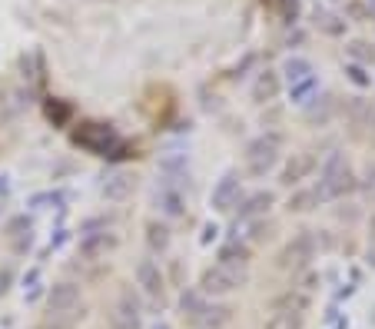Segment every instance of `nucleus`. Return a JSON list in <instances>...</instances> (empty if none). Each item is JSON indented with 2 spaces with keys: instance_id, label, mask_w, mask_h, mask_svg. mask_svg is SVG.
<instances>
[{
  "instance_id": "f03ea898",
  "label": "nucleus",
  "mask_w": 375,
  "mask_h": 329,
  "mask_svg": "<svg viewBox=\"0 0 375 329\" xmlns=\"http://www.w3.org/2000/svg\"><path fill=\"white\" fill-rule=\"evenodd\" d=\"M319 190L326 200H339V196H349L359 190V180L352 173V166H349L346 153H329V160L322 163V173H319Z\"/></svg>"
},
{
  "instance_id": "f704fd0d",
  "label": "nucleus",
  "mask_w": 375,
  "mask_h": 329,
  "mask_svg": "<svg viewBox=\"0 0 375 329\" xmlns=\"http://www.w3.org/2000/svg\"><path fill=\"white\" fill-rule=\"evenodd\" d=\"M63 240H67V230H57V236L50 240V250H60V246H63Z\"/></svg>"
},
{
  "instance_id": "0eeeda50",
  "label": "nucleus",
  "mask_w": 375,
  "mask_h": 329,
  "mask_svg": "<svg viewBox=\"0 0 375 329\" xmlns=\"http://www.w3.org/2000/svg\"><path fill=\"white\" fill-rule=\"evenodd\" d=\"M156 206L166 216H183L186 213V196H183V180L180 176H163V183L156 190Z\"/></svg>"
},
{
  "instance_id": "2eb2a0df",
  "label": "nucleus",
  "mask_w": 375,
  "mask_h": 329,
  "mask_svg": "<svg viewBox=\"0 0 375 329\" xmlns=\"http://www.w3.org/2000/svg\"><path fill=\"white\" fill-rule=\"evenodd\" d=\"M282 90V80H279V70H262L256 83H252V100L256 103H269V100L279 97Z\"/></svg>"
},
{
  "instance_id": "7c9ffc66",
  "label": "nucleus",
  "mask_w": 375,
  "mask_h": 329,
  "mask_svg": "<svg viewBox=\"0 0 375 329\" xmlns=\"http://www.w3.org/2000/svg\"><path fill=\"white\" fill-rule=\"evenodd\" d=\"M279 10H282V20H286V24H292V20L299 17V0H282Z\"/></svg>"
},
{
  "instance_id": "a211bd4d",
  "label": "nucleus",
  "mask_w": 375,
  "mask_h": 329,
  "mask_svg": "<svg viewBox=\"0 0 375 329\" xmlns=\"http://www.w3.org/2000/svg\"><path fill=\"white\" fill-rule=\"evenodd\" d=\"M250 260H252L250 243L232 240V243H226V246L220 250V263H222V266H236V270H250Z\"/></svg>"
},
{
  "instance_id": "5701e85b",
  "label": "nucleus",
  "mask_w": 375,
  "mask_h": 329,
  "mask_svg": "<svg viewBox=\"0 0 375 329\" xmlns=\"http://www.w3.org/2000/svg\"><path fill=\"white\" fill-rule=\"evenodd\" d=\"M262 329H302V316L299 313H286V310H272V316L266 320Z\"/></svg>"
},
{
  "instance_id": "ddd939ff",
  "label": "nucleus",
  "mask_w": 375,
  "mask_h": 329,
  "mask_svg": "<svg viewBox=\"0 0 375 329\" xmlns=\"http://www.w3.org/2000/svg\"><path fill=\"white\" fill-rule=\"evenodd\" d=\"M136 283L143 286L146 296H163V273L156 260H140L136 263Z\"/></svg>"
},
{
  "instance_id": "39448f33",
  "label": "nucleus",
  "mask_w": 375,
  "mask_h": 329,
  "mask_svg": "<svg viewBox=\"0 0 375 329\" xmlns=\"http://www.w3.org/2000/svg\"><path fill=\"white\" fill-rule=\"evenodd\" d=\"M312 256H316V236H312V230H299L296 236L279 250V266L282 270L299 273L302 266H309Z\"/></svg>"
},
{
  "instance_id": "9b49d317",
  "label": "nucleus",
  "mask_w": 375,
  "mask_h": 329,
  "mask_svg": "<svg viewBox=\"0 0 375 329\" xmlns=\"http://www.w3.org/2000/svg\"><path fill=\"white\" fill-rule=\"evenodd\" d=\"M47 306L53 316L73 313L80 306V286L77 283H53V290H50V296H47Z\"/></svg>"
},
{
  "instance_id": "6ab92c4d",
  "label": "nucleus",
  "mask_w": 375,
  "mask_h": 329,
  "mask_svg": "<svg viewBox=\"0 0 375 329\" xmlns=\"http://www.w3.org/2000/svg\"><path fill=\"white\" fill-rule=\"evenodd\" d=\"M309 293L306 290H296V286H292V290H286L279 296V300L272 303V306H276V310H286V313H299V316H306L309 313Z\"/></svg>"
},
{
  "instance_id": "2f4dec72",
  "label": "nucleus",
  "mask_w": 375,
  "mask_h": 329,
  "mask_svg": "<svg viewBox=\"0 0 375 329\" xmlns=\"http://www.w3.org/2000/svg\"><path fill=\"white\" fill-rule=\"evenodd\" d=\"M10 246H14V253H27L30 246H34V233H24L17 240H10Z\"/></svg>"
},
{
  "instance_id": "c9c22d12",
  "label": "nucleus",
  "mask_w": 375,
  "mask_h": 329,
  "mask_svg": "<svg viewBox=\"0 0 375 329\" xmlns=\"http://www.w3.org/2000/svg\"><path fill=\"white\" fill-rule=\"evenodd\" d=\"M37 329H73V326H70V323L53 320V323H43V326H37Z\"/></svg>"
},
{
  "instance_id": "4468645a",
  "label": "nucleus",
  "mask_w": 375,
  "mask_h": 329,
  "mask_svg": "<svg viewBox=\"0 0 375 329\" xmlns=\"http://www.w3.org/2000/svg\"><path fill=\"white\" fill-rule=\"evenodd\" d=\"M116 246V236L113 233H83V240H80V256L83 260H100L106 253Z\"/></svg>"
},
{
  "instance_id": "e433bc0d",
  "label": "nucleus",
  "mask_w": 375,
  "mask_h": 329,
  "mask_svg": "<svg viewBox=\"0 0 375 329\" xmlns=\"http://www.w3.org/2000/svg\"><path fill=\"white\" fill-rule=\"evenodd\" d=\"M216 233H220V230H216V226H212V223H210V226H206V230H202V243L216 240Z\"/></svg>"
},
{
  "instance_id": "dca6fc26",
  "label": "nucleus",
  "mask_w": 375,
  "mask_h": 329,
  "mask_svg": "<svg viewBox=\"0 0 375 329\" xmlns=\"http://www.w3.org/2000/svg\"><path fill=\"white\" fill-rule=\"evenodd\" d=\"M133 173H126V170H113V173L103 176V196L106 200H126L130 196V190H133Z\"/></svg>"
},
{
  "instance_id": "393cba45",
  "label": "nucleus",
  "mask_w": 375,
  "mask_h": 329,
  "mask_svg": "<svg viewBox=\"0 0 375 329\" xmlns=\"http://www.w3.org/2000/svg\"><path fill=\"white\" fill-rule=\"evenodd\" d=\"M346 50H349V57L356 60L359 67H362V64H372V60H375V47L369 44V40H352Z\"/></svg>"
},
{
  "instance_id": "f3484780",
  "label": "nucleus",
  "mask_w": 375,
  "mask_h": 329,
  "mask_svg": "<svg viewBox=\"0 0 375 329\" xmlns=\"http://www.w3.org/2000/svg\"><path fill=\"white\" fill-rule=\"evenodd\" d=\"M319 203H326V196L319 186H306V190H296V193L289 196L286 210L289 213H309V210H316Z\"/></svg>"
},
{
  "instance_id": "bb28decb",
  "label": "nucleus",
  "mask_w": 375,
  "mask_h": 329,
  "mask_svg": "<svg viewBox=\"0 0 375 329\" xmlns=\"http://www.w3.org/2000/svg\"><path fill=\"white\" fill-rule=\"evenodd\" d=\"M70 113H73V110H70L67 103H63V100H50V103H47V116H50V120H53L57 126L67 123Z\"/></svg>"
},
{
  "instance_id": "c756f323",
  "label": "nucleus",
  "mask_w": 375,
  "mask_h": 329,
  "mask_svg": "<svg viewBox=\"0 0 375 329\" xmlns=\"http://www.w3.org/2000/svg\"><path fill=\"white\" fill-rule=\"evenodd\" d=\"M346 74H349V80H352L356 87H369V83H372V77L366 74V67H359V64H349Z\"/></svg>"
},
{
  "instance_id": "473e14b6",
  "label": "nucleus",
  "mask_w": 375,
  "mask_h": 329,
  "mask_svg": "<svg viewBox=\"0 0 375 329\" xmlns=\"http://www.w3.org/2000/svg\"><path fill=\"white\" fill-rule=\"evenodd\" d=\"M10 283H14V270H10V266H4V270H0V296L10 290Z\"/></svg>"
},
{
  "instance_id": "aec40b11",
  "label": "nucleus",
  "mask_w": 375,
  "mask_h": 329,
  "mask_svg": "<svg viewBox=\"0 0 375 329\" xmlns=\"http://www.w3.org/2000/svg\"><path fill=\"white\" fill-rule=\"evenodd\" d=\"M143 230H146V246H150L153 253H163L166 246H170V226H166V223L150 220Z\"/></svg>"
},
{
  "instance_id": "c85d7f7f",
  "label": "nucleus",
  "mask_w": 375,
  "mask_h": 329,
  "mask_svg": "<svg viewBox=\"0 0 375 329\" xmlns=\"http://www.w3.org/2000/svg\"><path fill=\"white\" fill-rule=\"evenodd\" d=\"M269 236V223L266 220H252L250 223V236H246V243H262Z\"/></svg>"
},
{
  "instance_id": "a878e982",
  "label": "nucleus",
  "mask_w": 375,
  "mask_h": 329,
  "mask_svg": "<svg viewBox=\"0 0 375 329\" xmlns=\"http://www.w3.org/2000/svg\"><path fill=\"white\" fill-rule=\"evenodd\" d=\"M4 233H7V240H17V236H24V233H34V223H30L27 213H17V216H10L7 220Z\"/></svg>"
},
{
  "instance_id": "cd10ccee",
  "label": "nucleus",
  "mask_w": 375,
  "mask_h": 329,
  "mask_svg": "<svg viewBox=\"0 0 375 329\" xmlns=\"http://www.w3.org/2000/svg\"><path fill=\"white\" fill-rule=\"evenodd\" d=\"M180 306H183V313H190V316H196V313L206 306L202 303V293H183V300H180Z\"/></svg>"
},
{
  "instance_id": "4be33fe9",
  "label": "nucleus",
  "mask_w": 375,
  "mask_h": 329,
  "mask_svg": "<svg viewBox=\"0 0 375 329\" xmlns=\"http://www.w3.org/2000/svg\"><path fill=\"white\" fill-rule=\"evenodd\" d=\"M282 74H286L289 87H292V83H299V80L312 77V64H309V60H302V57H289L286 64H282Z\"/></svg>"
},
{
  "instance_id": "a19ab883",
  "label": "nucleus",
  "mask_w": 375,
  "mask_h": 329,
  "mask_svg": "<svg viewBox=\"0 0 375 329\" xmlns=\"http://www.w3.org/2000/svg\"><path fill=\"white\" fill-rule=\"evenodd\" d=\"M372 123H375V120H372Z\"/></svg>"
},
{
  "instance_id": "f257e3e1",
  "label": "nucleus",
  "mask_w": 375,
  "mask_h": 329,
  "mask_svg": "<svg viewBox=\"0 0 375 329\" xmlns=\"http://www.w3.org/2000/svg\"><path fill=\"white\" fill-rule=\"evenodd\" d=\"M73 143L90 150L93 156H133L130 143L116 133L110 123H96V120H87L73 130Z\"/></svg>"
},
{
  "instance_id": "7ed1b4c3",
  "label": "nucleus",
  "mask_w": 375,
  "mask_h": 329,
  "mask_svg": "<svg viewBox=\"0 0 375 329\" xmlns=\"http://www.w3.org/2000/svg\"><path fill=\"white\" fill-rule=\"evenodd\" d=\"M279 156H282V133L252 136L250 143H246V153H242V160H246V173L262 180L269 170H276Z\"/></svg>"
},
{
  "instance_id": "58836bf2",
  "label": "nucleus",
  "mask_w": 375,
  "mask_h": 329,
  "mask_svg": "<svg viewBox=\"0 0 375 329\" xmlns=\"http://www.w3.org/2000/svg\"><path fill=\"white\" fill-rule=\"evenodd\" d=\"M336 329H349V323H346V320H342V323H336Z\"/></svg>"
},
{
  "instance_id": "f8f14e48",
  "label": "nucleus",
  "mask_w": 375,
  "mask_h": 329,
  "mask_svg": "<svg viewBox=\"0 0 375 329\" xmlns=\"http://www.w3.org/2000/svg\"><path fill=\"white\" fill-rule=\"evenodd\" d=\"M230 320H232L230 306H210V303H206L196 316H190L192 329H226L230 326Z\"/></svg>"
},
{
  "instance_id": "6e6552de",
  "label": "nucleus",
  "mask_w": 375,
  "mask_h": 329,
  "mask_svg": "<svg viewBox=\"0 0 375 329\" xmlns=\"http://www.w3.org/2000/svg\"><path fill=\"white\" fill-rule=\"evenodd\" d=\"M110 326L113 329H140V300L130 290L120 293L116 306L110 310Z\"/></svg>"
},
{
  "instance_id": "1a4fd4ad",
  "label": "nucleus",
  "mask_w": 375,
  "mask_h": 329,
  "mask_svg": "<svg viewBox=\"0 0 375 329\" xmlns=\"http://www.w3.org/2000/svg\"><path fill=\"white\" fill-rule=\"evenodd\" d=\"M316 166H319L316 153H292V160L282 166L279 183L282 186H299L302 180H309V176H312V170H316Z\"/></svg>"
},
{
  "instance_id": "9d476101",
  "label": "nucleus",
  "mask_w": 375,
  "mask_h": 329,
  "mask_svg": "<svg viewBox=\"0 0 375 329\" xmlns=\"http://www.w3.org/2000/svg\"><path fill=\"white\" fill-rule=\"evenodd\" d=\"M272 203H276V196L269 193V190H256V193L250 196H242V203H240V213H236V220L240 223H252V220H262V216L272 210ZM236 223V226H240Z\"/></svg>"
},
{
  "instance_id": "423d86ee",
  "label": "nucleus",
  "mask_w": 375,
  "mask_h": 329,
  "mask_svg": "<svg viewBox=\"0 0 375 329\" xmlns=\"http://www.w3.org/2000/svg\"><path fill=\"white\" fill-rule=\"evenodd\" d=\"M240 193H242V180L236 170H226V173L216 180V186H212V196L210 203L216 213H226V210H232V206L240 203Z\"/></svg>"
},
{
  "instance_id": "b1692460",
  "label": "nucleus",
  "mask_w": 375,
  "mask_h": 329,
  "mask_svg": "<svg viewBox=\"0 0 375 329\" xmlns=\"http://www.w3.org/2000/svg\"><path fill=\"white\" fill-rule=\"evenodd\" d=\"M319 90V80L316 77H306V80H299V83H292L289 87V97L296 100V103H309V97Z\"/></svg>"
},
{
  "instance_id": "412c9836",
  "label": "nucleus",
  "mask_w": 375,
  "mask_h": 329,
  "mask_svg": "<svg viewBox=\"0 0 375 329\" xmlns=\"http://www.w3.org/2000/svg\"><path fill=\"white\" fill-rule=\"evenodd\" d=\"M316 27L329 37H342L346 34V20L339 17V14H329V10H316Z\"/></svg>"
},
{
  "instance_id": "72a5a7b5",
  "label": "nucleus",
  "mask_w": 375,
  "mask_h": 329,
  "mask_svg": "<svg viewBox=\"0 0 375 329\" xmlns=\"http://www.w3.org/2000/svg\"><path fill=\"white\" fill-rule=\"evenodd\" d=\"M349 14H352V17H369V20H372L369 7H362V4H349Z\"/></svg>"
},
{
  "instance_id": "20e7f679",
  "label": "nucleus",
  "mask_w": 375,
  "mask_h": 329,
  "mask_svg": "<svg viewBox=\"0 0 375 329\" xmlns=\"http://www.w3.org/2000/svg\"><path fill=\"white\" fill-rule=\"evenodd\" d=\"M250 283V270H236V266H206L200 276V293L202 296H230Z\"/></svg>"
},
{
  "instance_id": "4c0bfd02",
  "label": "nucleus",
  "mask_w": 375,
  "mask_h": 329,
  "mask_svg": "<svg viewBox=\"0 0 375 329\" xmlns=\"http://www.w3.org/2000/svg\"><path fill=\"white\" fill-rule=\"evenodd\" d=\"M369 14H372V17H375V0H369Z\"/></svg>"
},
{
  "instance_id": "ea45409f",
  "label": "nucleus",
  "mask_w": 375,
  "mask_h": 329,
  "mask_svg": "<svg viewBox=\"0 0 375 329\" xmlns=\"http://www.w3.org/2000/svg\"><path fill=\"white\" fill-rule=\"evenodd\" d=\"M156 329H166V326H156Z\"/></svg>"
}]
</instances>
